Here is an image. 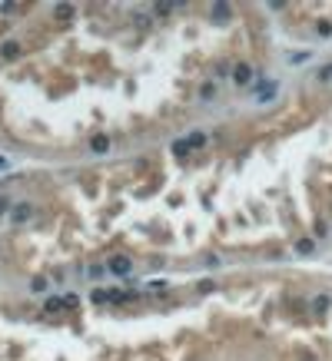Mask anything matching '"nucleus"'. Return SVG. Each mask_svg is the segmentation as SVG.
I'll use <instances>...</instances> for the list:
<instances>
[{
	"mask_svg": "<svg viewBox=\"0 0 332 361\" xmlns=\"http://www.w3.org/2000/svg\"><path fill=\"white\" fill-rule=\"evenodd\" d=\"M56 20H73V7H70V4L56 7Z\"/></svg>",
	"mask_w": 332,
	"mask_h": 361,
	"instance_id": "9d476101",
	"label": "nucleus"
},
{
	"mask_svg": "<svg viewBox=\"0 0 332 361\" xmlns=\"http://www.w3.org/2000/svg\"><path fill=\"white\" fill-rule=\"evenodd\" d=\"M213 20H229V7H213Z\"/></svg>",
	"mask_w": 332,
	"mask_h": 361,
	"instance_id": "f8f14e48",
	"label": "nucleus"
},
{
	"mask_svg": "<svg viewBox=\"0 0 332 361\" xmlns=\"http://www.w3.org/2000/svg\"><path fill=\"white\" fill-rule=\"evenodd\" d=\"M316 76H319L322 83H329V80H332V63H326V67H319V70H316Z\"/></svg>",
	"mask_w": 332,
	"mask_h": 361,
	"instance_id": "9b49d317",
	"label": "nucleus"
},
{
	"mask_svg": "<svg viewBox=\"0 0 332 361\" xmlns=\"http://www.w3.org/2000/svg\"><path fill=\"white\" fill-rule=\"evenodd\" d=\"M10 209H13V206H10V199H7V196H0V216H7Z\"/></svg>",
	"mask_w": 332,
	"mask_h": 361,
	"instance_id": "dca6fc26",
	"label": "nucleus"
},
{
	"mask_svg": "<svg viewBox=\"0 0 332 361\" xmlns=\"http://www.w3.org/2000/svg\"><path fill=\"white\" fill-rule=\"evenodd\" d=\"M329 305H332V299H329V295H319V299L313 302V311H316V315H326Z\"/></svg>",
	"mask_w": 332,
	"mask_h": 361,
	"instance_id": "423d86ee",
	"label": "nucleus"
},
{
	"mask_svg": "<svg viewBox=\"0 0 332 361\" xmlns=\"http://www.w3.org/2000/svg\"><path fill=\"white\" fill-rule=\"evenodd\" d=\"M186 143H189V150H200V146L206 143V133H189V136H186Z\"/></svg>",
	"mask_w": 332,
	"mask_h": 361,
	"instance_id": "1a4fd4ad",
	"label": "nucleus"
},
{
	"mask_svg": "<svg viewBox=\"0 0 332 361\" xmlns=\"http://www.w3.org/2000/svg\"><path fill=\"white\" fill-rule=\"evenodd\" d=\"M107 272H113V275H130L133 272V259L130 256H110Z\"/></svg>",
	"mask_w": 332,
	"mask_h": 361,
	"instance_id": "f03ea898",
	"label": "nucleus"
},
{
	"mask_svg": "<svg viewBox=\"0 0 332 361\" xmlns=\"http://www.w3.org/2000/svg\"><path fill=\"white\" fill-rule=\"evenodd\" d=\"M30 216H33V206H27V202H20V206L10 209V219H13V222H27Z\"/></svg>",
	"mask_w": 332,
	"mask_h": 361,
	"instance_id": "20e7f679",
	"label": "nucleus"
},
{
	"mask_svg": "<svg viewBox=\"0 0 332 361\" xmlns=\"http://www.w3.org/2000/svg\"><path fill=\"white\" fill-rule=\"evenodd\" d=\"M213 288H216V285H213L209 279H203V282H200V292H213Z\"/></svg>",
	"mask_w": 332,
	"mask_h": 361,
	"instance_id": "aec40b11",
	"label": "nucleus"
},
{
	"mask_svg": "<svg viewBox=\"0 0 332 361\" xmlns=\"http://www.w3.org/2000/svg\"><path fill=\"white\" fill-rule=\"evenodd\" d=\"M4 169H10V159H7V156H0V173H4Z\"/></svg>",
	"mask_w": 332,
	"mask_h": 361,
	"instance_id": "412c9836",
	"label": "nucleus"
},
{
	"mask_svg": "<svg viewBox=\"0 0 332 361\" xmlns=\"http://www.w3.org/2000/svg\"><path fill=\"white\" fill-rule=\"evenodd\" d=\"M319 33H322V37H332V24H329V20H322V24H319Z\"/></svg>",
	"mask_w": 332,
	"mask_h": 361,
	"instance_id": "f3484780",
	"label": "nucleus"
},
{
	"mask_svg": "<svg viewBox=\"0 0 332 361\" xmlns=\"http://www.w3.org/2000/svg\"><path fill=\"white\" fill-rule=\"evenodd\" d=\"M30 288H33V292H44L47 282H44V279H33V282H30Z\"/></svg>",
	"mask_w": 332,
	"mask_h": 361,
	"instance_id": "a211bd4d",
	"label": "nucleus"
},
{
	"mask_svg": "<svg viewBox=\"0 0 332 361\" xmlns=\"http://www.w3.org/2000/svg\"><path fill=\"white\" fill-rule=\"evenodd\" d=\"M276 93H279V83H276V80H259V83H252V96H256V103H269Z\"/></svg>",
	"mask_w": 332,
	"mask_h": 361,
	"instance_id": "f257e3e1",
	"label": "nucleus"
},
{
	"mask_svg": "<svg viewBox=\"0 0 332 361\" xmlns=\"http://www.w3.org/2000/svg\"><path fill=\"white\" fill-rule=\"evenodd\" d=\"M90 150H93V153H107V150H110V139H107V136H93Z\"/></svg>",
	"mask_w": 332,
	"mask_h": 361,
	"instance_id": "6e6552de",
	"label": "nucleus"
},
{
	"mask_svg": "<svg viewBox=\"0 0 332 361\" xmlns=\"http://www.w3.org/2000/svg\"><path fill=\"white\" fill-rule=\"evenodd\" d=\"M313 249H316L313 239H299V242H296V252H299V256H313Z\"/></svg>",
	"mask_w": 332,
	"mask_h": 361,
	"instance_id": "0eeeda50",
	"label": "nucleus"
},
{
	"mask_svg": "<svg viewBox=\"0 0 332 361\" xmlns=\"http://www.w3.org/2000/svg\"><path fill=\"white\" fill-rule=\"evenodd\" d=\"M309 60V50H302V53H292L289 56V63H306Z\"/></svg>",
	"mask_w": 332,
	"mask_h": 361,
	"instance_id": "4468645a",
	"label": "nucleus"
},
{
	"mask_svg": "<svg viewBox=\"0 0 332 361\" xmlns=\"http://www.w3.org/2000/svg\"><path fill=\"white\" fill-rule=\"evenodd\" d=\"M186 150H189V143H186V139H180V143H173V153H176V156H183Z\"/></svg>",
	"mask_w": 332,
	"mask_h": 361,
	"instance_id": "2eb2a0df",
	"label": "nucleus"
},
{
	"mask_svg": "<svg viewBox=\"0 0 332 361\" xmlns=\"http://www.w3.org/2000/svg\"><path fill=\"white\" fill-rule=\"evenodd\" d=\"M103 272H107V268H103V265H93V268H90V279H100Z\"/></svg>",
	"mask_w": 332,
	"mask_h": 361,
	"instance_id": "6ab92c4d",
	"label": "nucleus"
},
{
	"mask_svg": "<svg viewBox=\"0 0 332 361\" xmlns=\"http://www.w3.org/2000/svg\"><path fill=\"white\" fill-rule=\"evenodd\" d=\"M63 308V299H47V311H60Z\"/></svg>",
	"mask_w": 332,
	"mask_h": 361,
	"instance_id": "ddd939ff",
	"label": "nucleus"
},
{
	"mask_svg": "<svg viewBox=\"0 0 332 361\" xmlns=\"http://www.w3.org/2000/svg\"><path fill=\"white\" fill-rule=\"evenodd\" d=\"M232 83L236 87H252V67L249 63H236L232 67Z\"/></svg>",
	"mask_w": 332,
	"mask_h": 361,
	"instance_id": "7ed1b4c3",
	"label": "nucleus"
},
{
	"mask_svg": "<svg viewBox=\"0 0 332 361\" xmlns=\"http://www.w3.org/2000/svg\"><path fill=\"white\" fill-rule=\"evenodd\" d=\"M17 53H20V44H17V40H7V44L0 47V56H7V60H13Z\"/></svg>",
	"mask_w": 332,
	"mask_h": 361,
	"instance_id": "39448f33",
	"label": "nucleus"
}]
</instances>
